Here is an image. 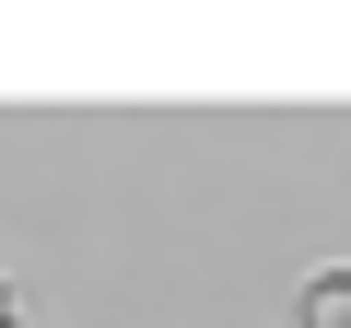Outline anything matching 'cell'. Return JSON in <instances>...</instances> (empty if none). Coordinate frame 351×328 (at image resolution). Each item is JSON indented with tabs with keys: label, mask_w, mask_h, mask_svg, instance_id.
Instances as JSON below:
<instances>
[{
	"label": "cell",
	"mask_w": 351,
	"mask_h": 328,
	"mask_svg": "<svg viewBox=\"0 0 351 328\" xmlns=\"http://www.w3.org/2000/svg\"><path fill=\"white\" fill-rule=\"evenodd\" d=\"M293 328H351V258L304 270V293H293Z\"/></svg>",
	"instance_id": "6da1fadb"
},
{
	"label": "cell",
	"mask_w": 351,
	"mask_h": 328,
	"mask_svg": "<svg viewBox=\"0 0 351 328\" xmlns=\"http://www.w3.org/2000/svg\"><path fill=\"white\" fill-rule=\"evenodd\" d=\"M0 328H36V316H24V305H12V281H0Z\"/></svg>",
	"instance_id": "7a4b0ae2"
}]
</instances>
